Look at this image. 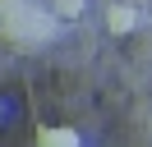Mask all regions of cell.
Returning a JSON list of instances; mask_svg holds the SVG:
<instances>
[{"instance_id":"6da1fadb","label":"cell","mask_w":152,"mask_h":147,"mask_svg":"<svg viewBox=\"0 0 152 147\" xmlns=\"http://www.w3.org/2000/svg\"><path fill=\"white\" fill-rule=\"evenodd\" d=\"M0 32L10 37V41H19V46H37V41L51 37V14L10 0V5H0Z\"/></svg>"},{"instance_id":"7a4b0ae2","label":"cell","mask_w":152,"mask_h":147,"mask_svg":"<svg viewBox=\"0 0 152 147\" xmlns=\"http://www.w3.org/2000/svg\"><path fill=\"white\" fill-rule=\"evenodd\" d=\"M134 23H138V9L134 5H111V14H106V28L111 32H129Z\"/></svg>"},{"instance_id":"3957f363","label":"cell","mask_w":152,"mask_h":147,"mask_svg":"<svg viewBox=\"0 0 152 147\" xmlns=\"http://www.w3.org/2000/svg\"><path fill=\"white\" fill-rule=\"evenodd\" d=\"M37 143L42 147H78L74 129H37Z\"/></svg>"},{"instance_id":"277c9868","label":"cell","mask_w":152,"mask_h":147,"mask_svg":"<svg viewBox=\"0 0 152 147\" xmlns=\"http://www.w3.org/2000/svg\"><path fill=\"white\" fill-rule=\"evenodd\" d=\"M51 14H60V18H74V14H83V0H51Z\"/></svg>"},{"instance_id":"5b68a950","label":"cell","mask_w":152,"mask_h":147,"mask_svg":"<svg viewBox=\"0 0 152 147\" xmlns=\"http://www.w3.org/2000/svg\"><path fill=\"white\" fill-rule=\"evenodd\" d=\"M0 119H5V101H0Z\"/></svg>"},{"instance_id":"8992f818","label":"cell","mask_w":152,"mask_h":147,"mask_svg":"<svg viewBox=\"0 0 152 147\" xmlns=\"http://www.w3.org/2000/svg\"><path fill=\"white\" fill-rule=\"evenodd\" d=\"M0 5H10V0H0Z\"/></svg>"}]
</instances>
